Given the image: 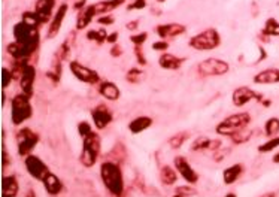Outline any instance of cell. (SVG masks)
Wrapping results in <instances>:
<instances>
[{
	"instance_id": "obj_23",
	"label": "cell",
	"mask_w": 279,
	"mask_h": 197,
	"mask_svg": "<svg viewBox=\"0 0 279 197\" xmlns=\"http://www.w3.org/2000/svg\"><path fill=\"white\" fill-rule=\"evenodd\" d=\"M244 173H245V166L242 163L231 165L223 170V182L225 185H233Z\"/></svg>"
},
{
	"instance_id": "obj_26",
	"label": "cell",
	"mask_w": 279,
	"mask_h": 197,
	"mask_svg": "<svg viewBox=\"0 0 279 197\" xmlns=\"http://www.w3.org/2000/svg\"><path fill=\"white\" fill-rule=\"evenodd\" d=\"M184 63V58H179L170 53H163L158 58V66L165 70H178Z\"/></svg>"
},
{
	"instance_id": "obj_45",
	"label": "cell",
	"mask_w": 279,
	"mask_h": 197,
	"mask_svg": "<svg viewBox=\"0 0 279 197\" xmlns=\"http://www.w3.org/2000/svg\"><path fill=\"white\" fill-rule=\"evenodd\" d=\"M152 50L154 51H167L169 50V42L160 39V41H157V42L152 44Z\"/></svg>"
},
{
	"instance_id": "obj_28",
	"label": "cell",
	"mask_w": 279,
	"mask_h": 197,
	"mask_svg": "<svg viewBox=\"0 0 279 197\" xmlns=\"http://www.w3.org/2000/svg\"><path fill=\"white\" fill-rule=\"evenodd\" d=\"M42 184H44L45 191L48 194H51V196H57V194H60L64 190V185H63L61 179L57 175H54L53 172L42 181Z\"/></svg>"
},
{
	"instance_id": "obj_8",
	"label": "cell",
	"mask_w": 279,
	"mask_h": 197,
	"mask_svg": "<svg viewBox=\"0 0 279 197\" xmlns=\"http://www.w3.org/2000/svg\"><path fill=\"white\" fill-rule=\"evenodd\" d=\"M12 34H14L15 42H20V44L39 45V41H41V36H39V27L28 26L24 21H20L14 26Z\"/></svg>"
},
{
	"instance_id": "obj_24",
	"label": "cell",
	"mask_w": 279,
	"mask_h": 197,
	"mask_svg": "<svg viewBox=\"0 0 279 197\" xmlns=\"http://www.w3.org/2000/svg\"><path fill=\"white\" fill-rule=\"evenodd\" d=\"M20 191V182L15 175H3L2 179V197H17Z\"/></svg>"
},
{
	"instance_id": "obj_58",
	"label": "cell",
	"mask_w": 279,
	"mask_h": 197,
	"mask_svg": "<svg viewBox=\"0 0 279 197\" xmlns=\"http://www.w3.org/2000/svg\"><path fill=\"white\" fill-rule=\"evenodd\" d=\"M158 3H163V2H166V0H157Z\"/></svg>"
},
{
	"instance_id": "obj_31",
	"label": "cell",
	"mask_w": 279,
	"mask_h": 197,
	"mask_svg": "<svg viewBox=\"0 0 279 197\" xmlns=\"http://www.w3.org/2000/svg\"><path fill=\"white\" fill-rule=\"evenodd\" d=\"M108 31H106V28L105 27H100V28H94V30H88L87 31V39L88 41H91V42H96L97 45H102V44H105L106 42V39H108Z\"/></svg>"
},
{
	"instance_id": "obj_1",
	"label": "cell",
	"mask_w": 279,
	"mask_h": 197,
	"mask_svg": "<svg viewBox=\"0 0 279 197\" xmlns=\"http://www.w3.org/2000/svg\"><path fill=\"white\" fill-rule=\"evenodd\" d=\"M100 178L105 185V188L113 196V197H123L126 184H124V175L118 163L108 160L100 165Z\"/></svg>"
},
{
	"instance_id": "obj_55",
	"label": "cell",
	"mask_w": 279,
	"mask_h": 197,
	"mask_svg": "<svg viewBox=\"0 0 279 197\" xmlns=\"http://www.w3.org/2000/svg\"><path fill=\"white\" fill-rule=\"evenodd\" d=\"M224 197H237V196H236L234 193H227V194H225Z\"/></svg>"
},
{
	"instance_id": "obj_39",
	"label": "cell",
	"mask_w": 279,
	"mask_h": 197,
	"mask_svg": "<svg viewBox=\"0 0 279 197\" xmlns=\"http://www.w3.org/2000/svg\"><path fill=\"white\" fill-rule=\"evenodd\" d=\"M12 81H14V76H12L11 69L3 67V69H2V88H3V90H6Z\"/></svg>"
},
{
	"instance_id": "obj_56",
	"label": "cell",
	"mask_w": 279,
	"mask_h": 197,
	"mask_svg": "<svg viewBox=\"0 0 279 197\" xmlns=\"http://www.w3.org/2000/svg\"><path fill=\"white\" fill-rule=\"evenodd\" d=\"M26 197H36V196H34V193H33V191L30 190V191H28V194H27Z\"/></svg>"
},
{
	"instance_id": "obj_3",
	"label": "cell",
	"mask_w": 279,
	"mask_h": 197,
	"mask_svg": "<svg viewBox=\"0 0 279 197\" xmlns=\"http://www.w3.org/2000/svg\"><path fill=\"white\" fill-rule=\"evenodd\" d=\"M100 149H102V141L96 132H93L87 138H84L81 155H79V162H81V165L87 169L93 168L96 165V162L99 160Z\"/></svg>"
},
{
	"instance_id": "obj_7",
	"label": "cell",
	"mask_w": 279,
	"mask_h": 197,
	"mask_svg": "<svg viewBox=\"0 0 279 197\" xmlns=\"http://www.w3.org/2000/svg\"><path fill=\"white\" fill-rule=\"evenodd\" d=\"M39 135L30 127H23L17 132V151L20 157H27L31 154L34 146L39 143Z\"/></svg>"
},
{
	"instance_id": "obj_4",
	"label": "cell",
	"mask_w": 279,
	"mask_h": 197,
	"mask_svg": "<svg viewBox=\"0 0 279 197\" xmlns=\"http://www.w3.org/2000/svg\"><path fill=\"white\" fill-rule=\"evenodd\" d=\"M188 45L195 51H211L221 45V36L217 28H206L193 36Z\"/></svg>"
},
{
	"instance_id": "obj_13",
	"label": "cell",
	"mask_w": 279,
	"mask_h": 197,
	"mask_svg": "<svg viewBox=\"0 0 279 197\" xmlns=\"http://www.w3.org/2000/svg\"><path fill=\"white\" fill-rule=\"evenodd\" d=\"M91 120L97 130H103L113 121V113L106 105L100 103L91 109Z\"/></svg>"
},
{
	"instance_id": "obj_34",
	"label": "cell",
	"mask_w": 279,
	"mask_h": 197,
	"mask_svg": "<svg viewBox=\"0 0 279 197\" xmlns=\"http://www.w3.org/2000/svg\"><path fill=\"white\" fill-rule=\"evenodd\" d=\"M264 36H279V21L275 18H269L263 27Z\"/></svg>"
},
{
	"instance_id": "obj_37",
	"label": "cell",
	"mask_w": 279,
	"mask_h": 197,
	"mask_svg": "<svg viewBox=\"0 0 279 197\" xmlns=\"http://www.w3.org/2000/svg\"><path fill=\"white\" fill-rule=\"evenodd\" d=\"M21 21H24V23H27L28 26H33V27L41 26V21H39V18H37V15H36L34 11L33 12H30V11L24 12L23 17H21Z\"/></svg>"
},
{
	"instance_id": "obj_44",
	"label": "cell",
	"mask_w": 279,
	"mask_h": 197,
	"mask_svg": "<svg viewBox=\"0 0 279 197\" xmlns=\"http://www.w3.org/2000/svg\"><path fill=\"white\" fill-rule=\"evenodd\" d=\"M146 8V0H135L133 3L127 5V11H140Z\"/></svg>"
},
{
	"instance_id": "obj_21",
	"label": "cell",
	"mask_w": 279,
	"mask_h": 197,
	"mask_svg": "<svg viewBox=\"0 0 279 197\" xmlns=\"http://www.w3.org/2000/svg\"><path fill=\"white\" fill-rule=\"evenodd\" d=\"M97 90L102 97H105L106 100H111V102H115L121 97V90H119V87L112 81H102L99 84Z\"/></svg>"
},
{
	"instance_id": "obj_27",
	"label": "cell",
	"mask_w": 279,
	"mask_h": 197,
	"mask_svg": "<svg viewBox=\"0 0 279 197\" xmlns=\"http://www.w3.org/2000/svg\"><path fill=\"white\" fill-rule=\"evenodd\" d=\"M151 126H152V118L148 116V115H140V116H136L135 120H132L129 123V130L133 135H139V133L148 130Z\"/></svg>"
},
{
	"instance_id": "obj_38",
	"label": "cell",
	"mask_w": 279,
	"mask_h": 197,
	"mask_svg": "<svg viewBox=\"0 0 279 197\" xmlns=\"http://www.w3.org/2000/svg\"><path fill=\"white\" fill-rule=\"evenodd\" d=\"M148 39V33L146 31H142V33H138V34H132L130 36V42L135 45V47H142Z\"/></svg>"
},
{
	"instance_id": "obj_43",
	"label": "cell",
	"mask_w": 279,
	"mask_h": 197,
	"mask_svg": "<svg viewBox=\"0 0 279 197\" xmlns=\"http://www.w3.org/2000/svg\"><path fill=\"white\" fill-rule=\"evenodd\" d=\"M135 56H136V60L140 66H146L148 64V60L142 51V47H135Z\"/></svg>"
},
{
	"instance_id": "obj_20",
	"label": "cell",
	"mask_w": 279,
	"mask_h": 197,
	"mask_svg": "<svg viewBox=\"0 0 279 197\" xmlns=\"http://www.w3.org/2000/svg\"><path fill=\"white\" fill-rule=\"evenodd\" d=\"M221 148V141L220 139H211L206 136H198L193 141L190 149L193 152H200V151H218Z\"/></svg>"
},
{
	"instance_id": "obj_25",
	"label": "cell",
	"mask_w": 279,
	"mask_h": 197,
	"mask_svg": "<svg viewBox=\"0 0 279 197\" xmlns=\"http://www.w3.org/2000/svg\"><path fill=\"white\" fill-rule=\"evenodd\" d=\"M123 3H126V0H102V2L93 3L91 6L96 15H106L113 9L119 8Z\"/></svg>"
},
{
	"instance_id": "obj_10",
	"label": "cell",
	"mask_w": 279,
	"mask_h": 197,
	"mask_svg": "<svg viewBox=\"0 0 279 197\" xmlns=\"http://www.w3.org/2000/svg\"><path fill=\"white\" fill-rule=\"evenodd\" d=\"M69 69L72 72V75L76 78L78 81H81L84 84H88V85H96V84H100V75L99 72L81 64L76 60H72L69 63Z\"/></svg>"
},
{
	"instance_id": "obj_5",
	"label": "cell",
	"mask_w": 279,
	"mask_h": 197,
	"mask_svg": "<svg viewBox=\"0 0 279 197\" xmlns=\"http://www.w3.org/2000/svg\"><path fill=\"white\" fill-rule=\"evenodd\" d=\"M33 115V106L30 103V97L24 93L17 94L12 99L11 106V121L14 126H21L24 121L30 120Z\"/></svg>"
},
{
	"instance_id": "obj_6",
	"label": "cell",
	"mask_w": 279,
	"mask_h": 197,
	"mask_svg": "<svg viewBox=\"0 0 279 197\" xmlns=\"http://www.w3.org/2000/svg\"><path fill=\"white\" fill-rule=\"evenodd\" d=\"M252 100H257L264 106H270V102L266 100L261 93H257L255 90H252L251 87H247V85L236 88L231 94V102L236 108H244L245 105H248Z\"/></svg>"
},
{
	"instance_id": "obj_19",
	"label": "cell",
	"mask_w": 279,
	"mask_h": 197,
	"mask_svg": "<svg viewBox=\"0 0 279 197\" xmlns=\"http://www.w3.org/2000/svg\"><path fill=\"white\" fill-rule=\"evenodd\" d=\"M73 37H75V33H70L63 44L57 48V51L54 53V57H53V61H51V66H63V63L67 60L70 51H72V45H73Z\"/></svg>"
},
{
	"instance_id": "obj_41",
	"label": "cell",
	"mask_w": 279,
	"mask_h": 197,
	"mask_svg": "<svg viewBox=\"0 0 279 197\" xmlns=\"http://www.w3.org/2000/svg\"><path fill=\"white\" fill-rule=\"evenodd\" d=\"M94 130H93V127L90 126V123H87V121H81L78 124V135L81 136L83 139L84 138H87L90 133H93Z\"/></svg>"
},
{
	"instance_id": "obj_12",
	"label": "cell",
	"mask_w": 279,
	"mask_h": 197,
	"mask_svg": "<svg viewBox=\"0 0 279 197\" xmlns=\"http://www.w3.org/2000/svg\"><path fill=\"white\" fill-rule=\"evenodd\" d=\"M173 168L176 169L178 175L188 184V185H194L198 182V173L193 169V166L188 163V160L182 155H178L173 159Z\"/></svg>"
},
{
	"instance_id": "obj_30",
	"label": "cell",
	"mask_w": 279,
	"mask_h": 197,
	"mask_svg": "<svg viewBox=\"0 0 279 197\" xmlns=\"http://www.w3.org/2000/svg\"><path fill=\"white\" fill-rule=\"evenodd\" d=\"M160 181L166 187L175 185V182L178 181V172H176V169L172 168V166H169V165L162 166V169H160Z\"/></svg>"
},
{
	"instance_id": "obj_17",
	"label": "cell",
	"mask_w": 279,
	"mask_h": 197,
	"mask_svg": "<svg viewBox=\"0 0 279 197\" xmlns=\"http://www.w3.org/2000/svg\"><path fill=\"white\" fill-rule=\"evenodd\" d=\"M56 8V0H36L34 12L41 21V24H47L53 20V11Z\"/></svg>"
},
{
	"instance_id": "obj_53",
	"label": "cell",
	"mask_w": 279,
	"mask_h": 197,
	"mask_svg": "<svg viewBox=\"0 0 279 197\" xmlns=\"http://www.w3.org/2000/svg\"><path fill=\"white\" fill-rule=\"evenodd\" d=\"M272 162H273L275 165H279V152H276V154L273 155V159H272Z\"/></svg>"
},
{
	"instance_id": "obj_35",
	"label": "cell",
	"mask_w": 279,
	"mask_h": 197,
	"mask_svg": "<svg viewBox=\"0 0 279 197\" xmlns=\"http://www.w3.org/2000/svg\"><path fill=\"white\" fill-rule=\"evenodd\" d=\"M279 146V136H275V138H270L267 142H264L263 145L258 146V152L261 154H267V152H272L273 149H276Z\"/></svg>"
},
{
	"instance_id": "obj_14",
	"label": "cell",
	"mask_w": 279,
	"mask_h": 197,
	"mask_svg": "<svg viewBox=\"0 0 279 197\" xmlns=\"http://www.w3.org/2000/svg\"><path fill=\"white\" fill-rule=\"evenodd\" d=\"M39 45H31V44H20V42H12L8 45L6 51L9 56H12L14 60H30V57L37 51Z\"/></svg>"
},
{
	"instance_id": "obj_42",
	"label": "cell",
	"mask_w": 279,
	"mask_h": 197,
	"mask_svg": "<svg viewBox=\"0 0 279 197\" xmlns=\"http://www.w3.org/2000/svg\"><path fill=\"white\" fill-rule=\"evenodd\" d=\"M175 193H178V194H181V196H184V197H193V196H195V194H197V191H195L194 188H191V185L178 187Z\"/></svg>"
},
{
	"instance_id": "obj_16",
	"label": "cell",
	"mask_w": 279,
	"mask_h": 197,
	"mask_svg": "<svg viewBox=\"0 0 279 197\" xmlns=\"http://www.w3.org/2000/svg\"><path fill=\"white\" fill-rule=\"evenodd\" d=\"M67 11H69V5L67 3H61L60 8L56 11L50 26H48V30H47V39H54L58 33H60V28L63 26V21L67 15Z\"/></svg>"
},
{
	"instance_id": "obj_9",
	"label": "cell",
	"mask_w": 279,
	"mask_h": 197,
	"mask_svg": "<svg viewBox=\"0 0 279 197\" xmlns=\"http://www.w3.org/2000/svg\"><path fill=\"white\" fill-rule=\"evenodd\" d=\"M24 166H26L27 173L33 179H37V181H41V182L51 173L48 165L41 159V157L33 155V154L24 157Z\"/></svg>"
},
{
	"instance_id": "obj_54",
	"label": "cell",
	"mask_w": 279,
	"mask_h": 197,
	"mask_svg": "<svg viewBox=\"0 0 279 197\" xmlns=\"http://www.w3.org/2000/svg\"><path fill=\"white\" fill-rule=\"evenodd\" d=\"M260 197H278V194L276 193H266V194H263V196H260Z\"/></svg>"
},
{
	"instance_id": "obj_29",
	"label": "cell",
	"mask_w": 279,
	"mask_h": 197,
	"mask_svg": "<svg viewBox=\"0 0 279 197\" xmlns=\"http://www.w3.org/2000/svg\"><path fill=\"white\" fill-rule=\"evenodd\" d=\"M96 18V14L93 11V6L88 5L85 9H83L81 12H78V18H76V30H84L85 27L90 26V23Z\"/></svg>"
},
{
	"instance_id": "obj_11",
	"label": "cell",
	"mask_w": 279,
	"mask_h": 197,
	"mask_svg": "<svg viewBox=\"0 0 279 197\" xmlns=\"http://www.w3.org/2000/svg\"><path fill=\"white\" fill-rule=\"evenodd\" d=\"M230 70V66L227 61L221 58H206L197 64V72L202 76H223Z\"/></svg>"
},
{
	"instance_id": "obj_48",
	"label": "cell",
	"mask_w": 279,
	"mask_h": 197,
	"mask_svg": "<svg viewBox=\"0 0 279 197\" xmlns=\"http://www.w3.org/2000/svg\"><path fill=\"white\" fill-rule=\"evenodd\" d=\"M88 5H87V0H73V5H72V8L75 9V11H78V12H81L83 9H85Z\"/></svg>"
},
{
	"instance_id": "obj_22",
	"label": "cell",
	"mask_w": 279,
	"mask_h": 197,
	"mask_svg": "<svg viewBox=\"0 0 279 197\" xmlns=\"http://www.w3.org/2000/svg\"><path fill=\"white\" fill-rule=\"evenodd\" d=\"M254 83L260 85H267V84H279V69L276 67H269L261 72H258L254 76Z\"/></svg>"
},
{
	"instance_id": "obj_32",
	"label": "cell",
	"mask_w": 279,
	"mask_h": 197,
	"mask_svg": "<svg viewBox=\"0 0 279 197\" xmlns=\"http://www.w3.org/2000/svg\"><path fill=\"white\" fill-rule=\"evenodd\" d=\"M264 133L269 138H275L279 135V118L278 116H272L266 121L264 124Z\"/></svg>"
},
{
	"instance_id": "obj_49",
	"label": "cell",
	"mask_w": 279,
	"mask_h": 197,
	"mask_svg": "<svg viewBox=\"0 0 279 197\" xmlns=\"http://www.w3.org/2000/svg\"><path fill=\"white\" fill-rule=\"evenodd\" d=\"M123 54V47L121 45H118V44H115L112 48H111V56L113 57V58H116V57H119Z\"/></svg>"
},
{
	"instance_id": "obj_46",
	"label": "cell",
	"mask_w": 279,
	"mask_h": 197,
	"mask_svg": "<svg viewBox=\"0 0 279 197\" xmlns=\"http://www.w3.org/2000/svg\"><path fill=\"white\" fill-rule=\"evenodd\" d=\"M96 23L100 26H111L115 23V18L112 15H100L99 18H96Z\"/></svg>"
},
{
	"instance_id": "obj_18",
	"label": "cell",
	"mask_w": 279,
	"mask_h": 197,
	"mask_svg": "<svg viewBox=\"0 0 279 197\" xmlns=\"http://www.w3.org/2000/svg\"><path fill=\"white\" fill-rule=\"evenodd\" d=\"M187 31V27L179 23H169V24H160L155 27V33L160 39H167V37H176L181 36Z\"/></svg>"
},
{
	"instance_id": "obj_15",
	"label": "cell",
	"mask_w": 279,
	"mask_h": 197,
	"mask_svg": "<svg viewBox=\"0 0 279 197\" xmlns=\"http://www.w3.org/2000/svg\"><path fill=\"white\" fill-rule=\"evenodd\" d=\"M34 81H36V67L28 63L20 78V88L21 93H24L26 96L31 97L33 96V90H34Z\"/></svg>"
},
{
	"instance_id": "obj_2",
	"label": "cell",
	"mask_w": 279,
	"mask_h": 197,
	"mask_svg": "<svg viewBox=\"0 0 279 197\" xmlns=\"http://www.w3.org/2000/svg\"><path fill=\"white\" fill-rule=\"evenodd\" d=\"M250 123H251V115L248 112L233 113V115L224 118L221 123H218V126L215 127V132H217V135L231 138L233 135L245 130L250 126Z\"/></svg>"
},
{
	"instance_id": "obj_36",
	"label": "cell",
	"mask_w": 279,
	"mask_h": 197,
	"mask_svg": "<svg viewBox=\"0 0 279 197\" xmlns=\"http://www.w3.org/2000/svg\"><path fill=\"white\" fill-rule=\"evenodd\" d=\"M187 139H188V135H187V133H178V135H173V136L169 139V145H170L172 149H179V148L185 143Z\"/></svg>"
},
{
	"instance_id": "obj_51",
	"label": "cell",
	"mask_w": 279,
	"mask_h": 197,
	"mask_svg": "<svg viewBox=\"0 0 279 197\" xmlns=\"http://www.w3.org/2000/svg\"><path fill=\"white\" fill-rule=\"evenodd\" d=\"M138 26H139V20H135V21L127 23V24H126V28L130 30V31H135V30H138Z\"/></svg>"
},
{
	"instance_id": "obj_52",
	"label": "cell",
	"mask_w": 279,
	"mask_h": 197,
	"mask_svg": "<svg viewBox=\"0 0 279 197\" xmlns=\"http://www.w3.org/2000/svg\"><path fill=\"white\" fill-rule=\"evenodd\" d=\"M258 51H260V57L255 60V63H254V64H258L261 60H264V58L267 57V54H266V51H264V48H263V47H258Z\"/></svg>"
},
{
	"instance_id": "obj_57",
	"label": "cell",
	"mask_w": 279,
	"mask_h": 197,
	"mask_svg": "<svg viewBox=\"0 0 279 197\" xmlns=\"http://www.w3.org/2000/svg\"><path fill=\"white\" fill-rule=\"evenodd\" d=\"M173 197H184V196H181V194H178V193H175V194H173Z\"/></svg>"
},
{
	"instance_id": "obj_33",
	"label": "cell",
	"mask_w": 279,
	"mask_h": 197,
	"mask_svg": "<svg viewBox=\"0 0 279 197\" xmlns=\"http://www.w3.org/2000/svg\"><path fill=\"white\" fill-rule=\"evenodd\" d=\"M143 78H145V72L140 70V69H138V67L129 69L127 73H126V80L130 84H139V83H142Z\"/></svg>"
},
{
	"instance_id": "obj_47",
	"label": "cell",
	"mask_w": 279,
	"mask_h": 197,
	"mask_svg": "<svg viewBox=\"0 0 279 197\" xmlns=\"http://www.w3.org/2000/svg\"><path fill=\"white\" fill-rule=\"evenodd\" d=\"M2 151H3V159H2V165H3V170L8 169L9 163H11V159H9V152H8V148H6V143L3 141V145H2Z\"/></svg>"
},
{
	"instance_id": "obj_40",
	"label": "cell",
	"mask_w": 279,
	"mask_h": 197,
	"mask_svg": "<svg viewBox=\"0 0 279 197\" xmlns=\"http://www.w3.org/2000/svg\"><path fill=\"white\" fill-rule=\"evenodd\" d=\"M251 138V132H247V130H242V132H239L236 135H233L230 139L233 141V143H245L248 142Z\"/></svg>"
},
{
	"instance_id": "obj_50",
	"label": "cell",
	"mask_w": 279,
	"mask_h": 197,
	"mask_svg": "<svg viewBox=\"0 0 279 197\" xmlns=\"http://www.w3.org/2000/svg\"><path fill=\"white\" fill-rule=\"evenodd\" d=\"M116 41H118V31H112V33L108 34V39H106L108 44H113V45H115Z\"/></svg>"
}]
</instances>
